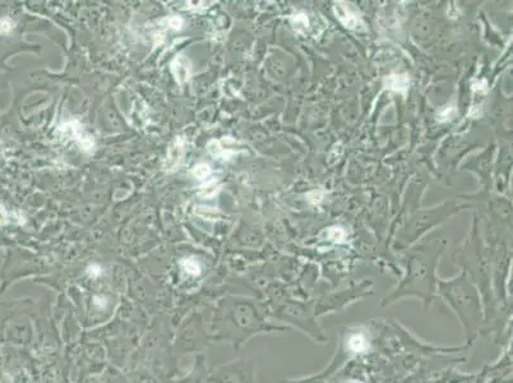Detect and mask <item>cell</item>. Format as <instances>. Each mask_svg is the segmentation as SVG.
I'll list each match as a JSON object with an SVG mask.
<instances>
[{
  "mask_svg": "<svg viewBox=\"0 0 513 383\" xmlns=\"http://www.w3.org/2000/svg\"><path fill=\"white\" fill-rule=\"evenodd\" d=\"M8 222V212L4 210V207L0 204V225Z\"/></svg>",
  "mask_w": 513,
  "mask_h": 383,
  "instance_id": "7c38bea8",
  "label": "cell"
},
{
  "mask_svg": "<svg viewBox=\"0 0 513 383\" xmlns=\"http://www.w3.org/2000/svg\"><path fill=\"white\" fill-rule=\"evenodd\" d=\"M291 22H293V26L295 27V30L299 31V32L307 33L308 30L311 28V21H309L308 15L304 14V13L294 14L291 17Z\"/></svg>",
  "mask_w": 513,
  "mask_h": 383,
  "instance_id": "ba28073f",
  "label": "cell"
},
{
  "mask_svg": "<svg viewBox=\"0 0 513 383\" xmlns=\"http://www.w3.org/2000/svg\"><path fill=\"white\" fill-rule=\"evenodd\" d=\"M171 72L179 83H185L192 74L191 60L185 55H178L171 63Z\"/></svg>",
  "mask_w": 513,
  "mask_h": 383,
  "instance_id": "277c9868",
  "label": "cell"
},
{
  "mask_svg": "<svg viewBox=\"0 0 513 383\" xmlns=\"http://www.w3.org/2000/svg\"><path fill=\"white\" fill-rule=\"evenodd\" d=\"M387 86L391 90L403 92V91H406L407 86H409V79H407L406 75H391L387 79Z\"/></svg>",
  "mask_w": 513,
  "mask_h": 383,
  "instance_id": "52a82bcc",
  "label": "cell"
},
{
  "mask_svg": "<svg viewBox=\"0 0 513 383\" xmlns=\"http://www.w3.org/2000/svg\"><path fill=\"white\" fill-rule=\"evenodd\" d=\"M193 175L197 180L204 183V187H206V189H204V193H202V195L206 194L207 191H209V189L213 191V188H212L211 186L213 184V183H215V179H212V170L208 165L198 164L197 166L193 169Z\"/></svg>",
  "mask_w": 513,
  "mask_h": 383,
  "instance_id": "8992f818",
  "label": "cell"
},
{
  "mask_svg": "<svg viewBox=\"0 0 513 383\" xmlns=\"http://www.w3.org/2000/svg\"><path fill=\"white\" fill-rule=\"evenodd\" d=\"M183 266H184L185 271L189 273H192V275H199L200 273V267L199 264L195 262L194 259H187L184 260V263H183Z\"/></svg>",
  "mask_w": 513,
  "mask_h": 383,
  "instance_id": "30bf717a",
  "label": "cell"
},
{
  "mask_svg": "<svg viewBox=\"0 0 513 383\" xmlns=\"http://www.w3.org/2000/svg\"><path fill=\"white\" fill-rule=\"evenodd\" d=\"M62 130H63L68 137H72V139H74L83 150L90 151L93 147V141L88 135L84 134L83 129H82V127L79 126L78 122H69V123L64 124V126L62 127Z\"/></svg>",
  "mask_w": 513,
  "mask_h": 383,
  "instance_id": "7a4b0ae2",
  "label": "cell"
},
{
  "mask_svg": "<svg viewBox=\"0 0 513 383\" xmlns=\"http://www.w3.org/2000/svg\"><path fill=\"white\" fill-rule=\"evenodd\" d=\"M184 152V141H183L182 138H176L175 142L171 144L169 152H167L166 161H165V168L169 171L176 170L178 166L182 164Z\"/></svg>",
  "mask_w": 513,
  "mask_h": 383,
  "instance_id": "5b68a950",
  "label": "cell"
},
{
  "mask_svg": "<svg viewBox=\"0 0 513 383\" xmlns=\"http://www.w3.org/2000/svg\"><path fill=\"white\" fill-rule=\"evenodd\" d=\"M164 23L166 24V27L171 28V30L179 31L183 28V24H184V21H183L182 17L179 15H173V17H169L164 21Z\"/></svg>",
  "mask_w": 513,
  "mask_h": 383,
  "instance_id": "9c48e42d",
  "label": "cell"
},
{
  "mask_svg": "<svg viewBox=\"0 0 513 383\" xmlns=\"http://www.w3.org/2000/svg\"><path fill=\"white\" fill-rule=\"evenodd\" d=\"M334 10H336V17L342 22L345 27L350 28V30H359V28L363 26V22H361L360 17H359L358 13L350 6V4H336Z\"/></svg>",
  "mask_w": 513,
  "mask_h": 383,
  "instance_id": "6da1fadb",
  "label": "cell"
},
{
  "mask_svg": "<svg viewBox=\"0 0 513 383\" xmlns=\"http://www.w3.org/2000/svg\"><path fill=\"white\" fill-rule=\"evenodd\" d=\"M13 28H14V23H13L12 19L8 18V17L0 19V33L6 35V33H9Z\"/></svg>",
  "mask_w": 513,
  "mask_h": 383,
  "instance_id": "8fae6325",
  "label": "cell"
},
{
  "mask_svg": "<svg viewBox=\"0 0 513 383\" xmlns=\"http://www.w3.org/2000/svg\"><path fill=\"white\" fill-rule=\"evenodd\" d=\"M208 151L212 156H216L218 159L229 160L236 153V143L231 138H222L220 141L209 142Z\"/></svg>",
  "mask_w": 513,
  "mask_h": 383,
  "instance_id": "3957f363",
  "label": "cell"
}]
</instances>
